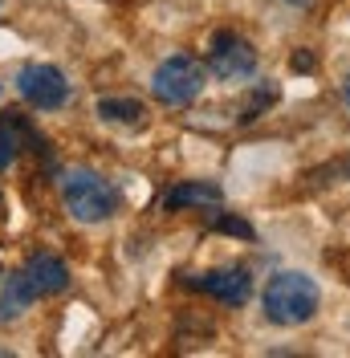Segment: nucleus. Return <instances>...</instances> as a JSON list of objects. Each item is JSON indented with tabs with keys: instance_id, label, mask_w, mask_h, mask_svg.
I'll return each mask as SVG.
<instances>
[{
	"instance_id": "5",
	"label": "nucleus",
	"mask_w": 350,
	"mask_h": 358,
	"mask_svg": "<svg viewBox=\"0 0 350 358\" xmlns=\"http://www.w3.org/2000/svg\"><path fill=\"white\" fill-rule=\"evenodd\" d=\"M17 94H21L29 106H37V110H57V106H66V98H69V82L57 66L29 62L17 73Z\"/></svg>"
},
{
	"instance_id": "10",
	"label": "nucleus",
	"mask_w": 350,
	"mask_h": 358,
	"mask_svg": "<svg viewBox=\"0 0 350 358\" xmlns=\"http://www.w3.org/2000/svg\"><path fill=\"white\" fill-rule=\"evenodd\" d=\"M98 118L102 122H118V127H143L147 122V106L139 98H98Z\"/></svg>"
},
{
	"instance_id": "4",
	"label": "nucleus",
	"mask_w": 350,
	"mask_h": 358,
	"mask_svg": "<svg viewBox=\"0 0 350 358\" xmlns=\"http://www.w3.org/2000/svg\"><path fill=\"white\" fill-rule=\"evenodd\" d=\"M208 69L216 73L220 82H241V78H253L257 73V49L248 37L232 33V29H220L212 37V49H208Z\"/></svg>"
},
{
	"instance_id": "7",
	"label": "nucleus",
	"mask_w": 350,
	"mask_h": 358,
	"mask_svg": "<svg viewBox=\"0 0 350 358\" xmlns=\"http://www.w3.org/2000/svg\"><path fill=\"white\" fill-rule=\"evenodd\" d=\"M24 281H29V289L33 297H57V293L69 289V268L62 257H53V252H37V257H29V265L21 268Z\"/></svg>"
},
{
	"instance_id": "12",
	"label": "nucleus",
	"mask_w": 350,
	"mask_h": 358,
	"mask_svg": "<svg viewBox=\"0 0 350 358\" xmlns=\"http://www.w3.org/2000/svg\"><path fill=\"white\" fill-rule=\"evenodd\" d=\"M277 98H281L277 82H269V78H265L261 86H253V94L244 98V106H241V122H253V118H257V114H265L269 106H273V102H277Z\"/></svg>"
},
{
	"instance_id": "8",
	"label": "nucleus",
	"mask_w": 350,
	"mask_h": 358,
	"mask_svg": "<svg viewBox=\"0 0 350 358\" xmlns=\"http://www.w3.org/2000/svg\"><path fill=\"white\" fill-rule=\"evenodd\" d=\"M220 200H224V192L216 183H175L163 196V208L167 212H179V208H220Z\"/></svg>"
},
{
	"instance_id": "11",
	"label": "nucleus",
	"mask_w": 350,
	"mask_h": 358,
	"mask_svg": "<svg viewBox=\"0 0 350 358\" xmlns=\"http://www.w3.org/2000/svg\"><path fill=\"white\" fill-rule=\"evenodd\" d=\"M21 118L17 114H4L0 118V171H8L17 163V151H21Z\"/></svg>"
},
{
	"instance_id": "14",
	"label": "nucleus",
	"mask_w": 350,
	"mask_h": 358,
	"mask_svg": "<svg viewBox=\"0 0 350 358\" xmlns=\"http://www.w3.org/2000/svg\"><path fill=\"white\" fill-rule=\"evenodd\" d=\"M289 66L306 73V69H314V57H309V53H293V62H289Z\"/></svg>"
},
{
	"instance_id": "9",
	"label": "nucleus",
	"mask_w": 350,
	"mask_h": 358,
	"mask_svg": "<svg viewBox=\"0 0 350 358\" xmlns=\"http://www.w3.org/2000/svg\"><path fill=\"white\" fill-rule=\"evenodd\" d=\"M33 301H37V297H33V289H29L24 273H13V277L4 281V289H0V322H17Z\"/></svg>"
},
{
	"instance_id": "6",
	"label": "nucleus",
	"mask_w": 350,
	"mask_h": 358,
	"mask_svg": "<svg viewBox=\"0 0 350 358\" xmlns=\"http://www.w3.org/2000/svg\"><path fill=\"white\" fill-rule=\"evenodd\" d=\"M196 285L208 293L212 301H220V306H244V301L253 297V277H248V268H241V265L208 268Z\"/></svg>"
},
{
	"instance_id": "15",
	"label": "nucleus",
	"mask_w": 350,
	"mask_h": 358,
	"mask_svg": "<svg viewBox=\"0 0 350 358\" xmlns=\"http://www.w3.org/2000/svg\"><path fill=\"white\" fill-rule=\"evenodd\" d=\"M285 4H293V8H306L309 0H285Z\"/></svg>"
},
{
	"instance_id": "2",
	"label": "nucleus",
	"mask_w": 350,
	"mask_h": 358,
	"mask_svg": "<svg viewBox=\"0 0 350 358\" xmlns=\"http://www.w3.org/2000/svg\"><path fill=\"white\" fill-rule=\"evenodd\" d=\"M62 200L74 220L102 224L118 212V187L94 167H69L62 176Z\"/></svg>"
},
{
	"instance_id": "1",
	"label": "nucleus",
	"mask_w": 350,
	"mask_h": 358,
	"mask_svg": "<svg viewBox=\"0 0 350 358\" xmlns=\"http://www.w3.org/2000/svg\"><path fill=\"white\" fill-rule=\"evenodd\" d=\"M261 306L273 326H306L309 317L318 313V306H322V289H318V281L309 273L285 268V273H277L265 285Z\"/></svg>"
},
{
	"instance_id": "3",
	"label": "nucleus",
	"mask_w": 350,
	"mask_h": 358,
	"mask_svg": "<svg viewBox=\"0 0 350 358\" xmlns=\"http://www.w3.org/2000/svg\"><path fill=\"white\" fill-rule=\"evenodd\" d=\"M204 78H208V69L200 66V57L172 53L167 62L155 66L151 94H155V102H163V106H192L200 98V90H204Z\"/></svg>"
},
{
	"instance_id": "16",
	"label": "nucleus",
	"mask_w": 350,
	"mask_h": 358,
	"mask_svg": "<svg viewBox=\"0 0 350 358\" xmlns=\"http://www.w3.org/2000/svg\"><path fill=\"white\" fill-rule=\"evenodd\" d=\"M342 94H346V106H350V78H346V86H342Z\"/></svg>"
},
{
	"instance_id": "13",
	"label": "nucleus",
	"mask_w": 350,
	"mask_h": 358,
	"mask_svg": "<svg viewBox=\"0 0 350 358\" xmlns=\"http://www.w3.org/2000/svg\"><path fill=\"white\" fill-rule=\"evenodd\" d=\"M216 228H220V232H232V236H244V241L253 236V224H248V220H237V216H220Z\"/></svg>"
}]
</instances>
